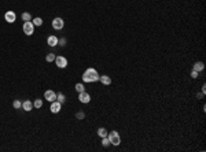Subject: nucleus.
<instances>
[{
	"label": "nucleus",
	"mask_w": 206,
	"mask_h": 152,
	"mask_svg": "<svg viewBox=\"0 0 206 152\" xmlns=\"http://www.w3.org/2000/svg\"><path fill=\"white\" fill-rule=\"evenodd\" d=\"M82 81L84 82H96V81H99V73L95 70V69L92 67H89L87 69L84 73H82Z\"/></svg>",
	"instance_id": "f257e3e1"
},
{
	"label": "nucleus",
	"mask_w": 206,
	"mask_h": 152,
	"mask_svg": "<svg viewBox=\"0 0 206 152\" xmlns=\"http://www.w3.org/2000/svg\"><path fill=\"white\" fill-rule=\"evenodd\" d=\"M107 138L110 140V144L114 145V147H118V145L121 144V137H120V134H118V132H116V130L109 132Z\"/></svg>",
	"instance_id": "f03ea898"
},
{
	"label": "nucleus",
	"mask_w": 206,
	"mask_h": 152,
	"mask_svg": "<svg viewBox=\"0 0 206 152\" xmlns=\"http://www.w3.org/2000/svg\"><path fill=\"white\" fill-rule=\"evenodd\" d=\"M35 28H36V26L33 25L32 21L24 22V25H22V30H24V33H25L26 36H32L33 33H35Z\"/></svg>",
	"instance_id": "7ed1b4c3"
},
{
	"label": "nucleus",
	"mask_w": 206,
	"mask_h": 152,
	"mask_svg": "<svg viewBox=\"0 0 206 152\" xmlns=\"http://www.w3.org/2000/svg\"><path fill=\"white\" fill-rule=\"evenodd\" d=\"M65 26V22L62 18H54L52 21V28L55 29V30H62Z\"/></svg>",
	"instance_id": "20e7f679"
},
{
	"label": "nucleus",
	"mask_w": 206,
	"mask_h": 152,
	"mask_svg": "<svg viewBox=\"0 0 206 152\" xmlns=\"http://www.w3.org/2000/svg\"><path fill=\"white\" fill-rule=\"evenodd\" d=\"M55 63H57V66L59 69L68 67V59H66L65 56H57L55 58Z\"/></svg>",
	"instance_id": "39448f33"
},
{
	"label": "nucleus",
	"mask_w": 206,
	"mask_h": 152,
	"mask_svg": "<svg viewBox=\"0 0 206 152\" xmlns=\"http://www.w3.org/2000/svg\"><path fill=\"white\" fill-rule=\"evenodd\" d=\"M44 99L50 103L55 102V100H57V93L54 92V91H51V89H48V91H46V93H44Z\"/></svg>",
	"instance_id": "423d86ee"
},
{
	"label": "nucleus",
	"mask_w": 206,
	"mask_h": 152,
	"mask_svg": "<svg viewBox=\"0 0 206 152\" xmlns=\"http://www.w3.org/2000/svg\"><path fill=\"white\" fill-rule=\"evenodd\" d=\"M4 19H6V22H8V23H14L15 19H17V15H15L14 11H7V12L4 14Z\"/></svg>",
	"instance_id": "0eeeda50"
},
{
	"label": "nucleus",
	"mask_w": 206,
	"mask_h": 152,
	"mask_svg": "<svg viewBox=\"0 0 206 152\" xmlns=\"http://www.w3.org/2000/svg\"><path fill=\"white\" fill-rule=\"evenodd\" d=\"M78 100L81 103H84V104H87V103H89L91 102V96H89V93L88 92H81V93H78Z\"/></svg>",
	"instance_id": "6e6552de"
},
{
	"label": "nucleus",
	"mask_w": 206,
	"mask_h": 152,
	"mask_svg": "<svg viewBox=\"0 0 206 152\" xmlns=\"http://www.w3.org/2000/svg\"><path fill=\"white\" fill-rule=\"evenodd\" d=\"M60 108H62V104H60L58 100H55V102H51V107H50V110L52 114H58L60 111Z\"/></svg>",
	"instance_id": "1a4fd4ad"
},
{
	"label": "nucleus",
	"mask_w": 206,
	"mask_h": 152,
	"mask_svg": "<svg viewBox=\"0 0 206 152\" xmlns=\"http://www.w3.org/2000/svg\"><path fill=\"white\" fill-rule=\"evenodd\" d=\"M58 42H59V39H58L57 36H50V37L47 39V44L50 47H57Z\"/></svg>",
	"instance_id": "9d476101"
},
{
	"label": "nucleus",
	"mask_w": 206,
	"mask_h": 152,
	"mask_svg": "<svg viewBox=\"0 0 206 152\" xmlns=\"http://www.w3.org/2000/svg\"><path fill=\"white\" fill-rule=\"evenodd\" d=\"M22 110L24 111H32L33 110V103L30 100H25L22 102Z\"/></svg>",
	"instance_id": "9b49d317"
},
{
	"label": "nucleus",
	"mask_w": 206,
	"mask_h": 152,
	"mask_svg": "<svg viewBox=\"0 0 206 152\" xmlns=\"http://www.w3.org/2000/svg\"><path fill=\"white\" fill-rule=\"evenodd\" d=\"M99 81L103 85H110L111 84V78L109 75H99Z\"/></svg>",
	"instance_id": "f8f14e48"
},
{
	"label": "nucleus",
	"mask_w": 206,
	"mask_h": 152,
	"mask_svg": "<svg viewBox=\"0 0 206 152\" xmlns=\"http://www.w3.org/2000/svg\"><path fill=\"white\" fill-rule=\"evenodd\" d=\"M203 69H205V64H203L202 62H195V63H194V69H192V70H195V71H198V73H201Z\"/></svg>",
	"instance_id": "ddd939ff"
},
{
	"label": "nucleus",
	"mask_w": 206,
	"mask_h": 152,
	"mask_svg": "<svg viewBox=\"0 0 206 152\" xmlns=\"http://www.w3.org/2000/svg\"><path fill=\"white\" fill-rule=\"evenodd\" d=\"M107 134H109V132H107L106 127H99V129H98V136H99L100 138L107 137Z\"/></svg>",
	"instance_id": "4468645a"
},
{
	"label": "nucleus",
	"mask_w": 206,
	"mask_h": 152,
	"mask_svg": "<svg viewBox=\"0 0 206 152\" xmlns=\"http://www.w3.org/2000/svg\"><path fill=\"white\" fill-rule=\"evenodd\" d=\"M21 19L24 22H29V21H32V15L29 14V12H22V14H21Z\"/></svg>",
	"instance_id": "2eb2a0df"
},
{
	"label": "nucleus",
	"mask_w": 206,
	"mask_h": 152,
	"mask_svg": "<svg viewBox=\"0 0 206 152\" xmlns=\"http://www.w3.org/2000/svg\"><path fill=\"white\" fill-rule=\"evenodd\" d=\"M57 100L60 103V104H63V103L66 102V97H65L63 93H57Z\"/></svg>",
	"instance_id": "dca6fc26"
},
{
	"label": "nucleus",
	"mask_w": 206,
	"mask_h": 152,
	"mask_svg": "<svg viewBox=\"0 0 206 152\" xmlns=\"http://www.w3.org/2000/svg\"><path fill=\"white\" fill-rule=\"evenodd\" d=\"M41 106H43V100L41 99H36L35 102H33V107H35V108H41Z\"/></svg>",
	"instance_id": "f3484780"
},
{
	"label": "nucleus",
	"mask_w": 206,
	"mask_h": 152,
	"mask_svg": "<svg viewBox=\"0 0 206 152\" xmlns=\"http://www.w3.org/2000/svg\"><path fill=\"white\" fill-rule=\"evenodd\" d=\"M76 92L77 93H81V92H84V91H85V88H84V85L82 84H76Z\"/></svg>",
	"instance_id": "a211bd4d"
},
{
	"label": "nucleus",
	"mask_w": 206,
	"mask_h": 152,
	"mask_svg": "<svg viewBox=\"0 0 206 152\" xmlns=\"http://www.w3.org/2000/svg\"><path fill=\"white\" fill-rule=\"evenodd\" d=\"M33 25L35 26H41L43 25V19H41V18H33Z\"/></svg>",
	"instance_id": "6ab92c4d"
},
{
	"label": "nucleus",
	"mask_w": 206,
	"mask_h": 152,
	"mask_svg": "<svg viewBox=\"0 0 206 152\" xmlns=\"http://www.w3.org/2000/svg\"><path fill=\"white\" fill-rule=\"evenodd\" d=\"M55 53H48V55H47L46 56V60L47 62H54V60H55Z\"/></svg>",
	"instance_id": "aec40b11"
},
{
	"label": "nucleus",
	"mask_w": 206,
	"mask_h": 152,
	"mask_svg": "<svg viewBox=\"0 0 206 152\" xmlns=\"http://www.w3.org/2000/svg\"><path fill=\"white\" fill-rule=\"evenodd\" d=\"M13 106H14V108L19 110V108H22V103L19 102V100H14V103H13Z\"/></svg>",
	"instance_id": "412c9836"
},
{
	"label": "nucleus",
	"mask_w": 206,
	"mask_h": 152,
	"mask_svg": "<svg viewBox=\"0 0 206 152\" xmlns=\"http://www.w3.org/2000/svg\"><path fill=\"white\" fill-rule=\"evenodd\" d=\"M102 145L103 147H109V145H110V140H109L107 137H103L102 138Z\"/></svg>",
	"instance_id": "4be33fe9"
},
{
	"label": "nucleus",
	"mask_w": 206,
	"mask_h": 152,
	"mask_svg": "<svg viewBox=\"0 0 206 152\" xmlns=\"http://www.w3.org/2000/svg\"><path fill=\"white\" fill-rule=\"evenodd\" d=\"M76 117H77V119H84V118H85V114L82 113V111H78V113L76 114Z\"/></svg>",
	"instance_id": "5701e85b"
},
{
	"label": "nucleus",
	"mask_w": 206,
	"mask_h": 152,
	"mask_svg": "<svg viewBox=\"0 0 206 152\" xmlns=\"http://www.w3.org/2000/svg\"><path fill=\"white\" fill-rule=\"evenodd\" d=\"M198 74H199L198 71L192 70V71H191V78H198Z\"/></svg>",
	"instance_id": "b1692460"
},
{
	"label": "nucleus",
	"mask_w": 206,
	"mask_h": 152,
	"mask_svg": "<svg viewBox=\"0 0 206 152\" xmlns=\"http://www.w3.org/2000/svg\"><path fill=\"white\" fill-rule=\"evenodd\" d=\"M58 44H59V45H62V47H65V45H66V39H60Z\"/></svg>",
	"instance_id": "393cba45"
},
{
	"label": "nucleus",
	"mask_w": 206,
	"mask_h": 152,
	"mask_svg": "<svg viewBox=\"0 0 206 152\" xmlns=\"http://www.w3.org/2000/svg\"><path fill=\"white\" fill-rule=\"evenodd\" d=\"M202 93H203V95H205V93H206V85H205V84L202 85Z\"/></svg>",
	"instance_id": "a878e982"
}]
</instances>
